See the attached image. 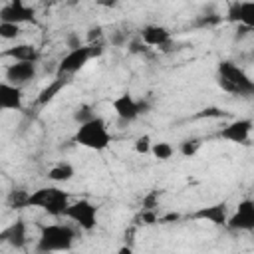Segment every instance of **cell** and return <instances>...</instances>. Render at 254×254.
I'll return each mask as SVG.
<instances>
[{"instance_id":"1","label":"cell","mask_w":254,"mask_h":254,"mask_svg":"<svg viewBox=\"0 0 254 254\" xmlns=\"http://www.w3.org/2000/svg\"><path fill=\"white\" fill-rule=\"evenodd\" d=\"M79 228L73 222H50L40 226L36 240L38 252H67L77 240Z\"/></svg>"},{"instance_id":"2","label":"cell","mask_w":254,"mask_h":254,"mask_svg":"<svg viewBox=\"0 0 254 254\" xmlns=\"http://www.w3.org/2000/svg\"><path fill=\"white\" fill-rule=\"evenodd\" d=\"M216 83L222 91L234 95V97H254V79L246 73L244 67L238 64L224 60L216 65Z\"/></svg>"},{"instance_id":"3","label":"cell","mask_w":254,"mask_h":254,"mask_svg":"<svg viewBox=\"0 0 254 254\" xmlns=\"http://www.w3.org/2000/svg\"><path fill=\"white\" fill-rule=\"evenodd\" d=\"M71 202L69 192H65L64 189H60L58 185H48V187H38L36 190L28 192V206L30 208H40L46 214L60 218L65 216V210Z\"/></svg>"},{"instance_id":"4","label":"cell","mask_w":254,"mask_h":254,"mask_svg":"<svg viewBox=\"0 0 254 254\" xmlns=\"http://www.w3.org/2000/svg\"><path fill=\"white\" fill-rule=\"evenodd\" d=\"M73 141L83 147V149H89V151H95V153H101L105 151L113 137H111V131L107 127V121L99 115H95L93 119L77 125L75 129V135H73Z\"/></svg>"},{"instance_id":"5","label":"cell","mask_w":254,"mask_h":254,"mask_svg":"<svg viewBox=\"0 0 254 254\" xmlns=\"http://www.w3.org/2000/svg\"><path fill=\"white\" fill-rule=\"evenodd\" d=\"M101 52H103V44H101V40H99V42H91V44L85 42V44L79 46V48L67 50V52L62 56V60L58 62V65H56V73H54V75L67 77V79H69V77L75 75L79 69H83L91 58L99 56Z\"/></svg>"},{"instance_id":"6","label":"cell","mask_w":254,"mask_h":254,"mask_svg":"<svg viewBox=\"0 0 254 254\" xmlns=\"http://www.w3.org/2000/svg\"><path fill=\"white\" fill-rule=\"evenodd\" d=\"M64 218L73 222L79 230L91 232V230H95V226L99 222V206L93 204L89 198H77V200L69 202Z\"/></svg>"},{"instance_id":"7","label":"cell","mask_w":254,"mask_h":254,"mask_svg":"<svg viewBox=\"0 0 254 254\" xmlns=\"http://www.w3.org/2000/svg\"><path fill=\"white\" fill-rule=\"evenodd\" d=\"M111 107L121 123H133L135 119H139V115L145 113L147 103H143V99H137L131 91H123L111 99Z\"/></svg>"},{"instance_id":"8","label":"cell","mask_w":254,"mask_h":254,"mask_svg":"<svg viewBox=\"0 0 254 254\" xmlns=\"http://www.w3.org/2000/svg\"><path fill=\"white\" fill-rule=\"evenodd\" d=\"M252 131H254V121L250 117H236L226 125H222V129L218 131V139L234 145H246Z\"/></svg>"},{"instance_id":"9","label":"cell","mask_w":254,"mask_h":254,"mask_svg":"<svg viewBox=\"0 0 254 254\" xmlns=\"http://www.w3.org/2000/svg\"><path fill=\"white\" fill-rule=\"evenodd\" d=\"M226 228L234 232H254V198H244L236 204L228 216Z\"/></svg>"},{"instance_id":"10","label":"cell","mask_w":254,"mask_h":254,"mask_svg":"<svg viewBox=\"0 0 254 254\" xmlns=\"http://www.w3.org/2000/svg\"><path fill=\"white\" fill-rule=\"evenodd\" d=\"M36 20V10L28 6L24 0H8L0 8V22H14V24H28Z\"/></svg>"},{"instance_id":"11","label":"cell","mask_w":254,"mask_h":254,"mask_svg":"<svg viewBox=\"0 0 254 254\" xmlns=\"http://www.w3.org/2000/svg\"><path fill=\"white\" fill-rule=\"evenodd\" d=\"M38 77V64L36 62H14L4 67V79L16 85H26Z\"/></svg>"},{"instance_id":"12","label":"cell","mask_w":254,"mask_h":254,"mask_svg":"<svg viewBox=\"0 0 254 254\" xmlns=\"http://www.w3.org/2000/svg\"><path fill=\"white\" fill-rule=\"evenodd\" d=\"M228 216H230V208L226 202H214L208 206H200L198 210H194L190 214V218L200 220V222H208L214 226H226Z\"/></svg>"},{"instance_id":"13","label":"cell","mask_w":254,"mask_h":254,"mask_svg":"<svg viewBox=\"0 0 254 254\" xmlns=\"http://www.w3.org/2000/svg\"><path fill=\"white\" fill-rule=\"evenodd\" d=\"M0 242L16 248V250H22L28 242V224L24 218H16L14 222H10L2 232H0Z\"/></svg>"},{"instance_id":"14","label":"cell","mask_w":254,"mask_h":254,"mask_svg":"<svg viewBox=\"0 0 254 254\" xmlns=\"http://www.w3.org/2000/svg\"><path fill=\"white\" fill-rule=\"evenodd\" d=\"M139 38L143 40V44H147L149 48H167L173 40V34L167 26L161 24H147L141 28Z\"/></svg>"},{"instance_id":"15","label":"cell","mask_w":254,"mask_h":254,"mask_svg":"<svg viewBox=\"0 0 254 254\" xmlns=\"http://www.w3.org/2000/svg\"><path fill=\"white\" fill-rule=\"evenodd\" d=\"M24 107V91L22 85L0 81V109L4 111H20Z\"/></svg>"},{"instance_id":"16","label":"cell","mask_w":254,"mask_h":254,"mask_svg":"<svg viewBox=\"0 0 254 254\" xmlns=\"http://www.w3.org/2000/svg\"><path fill=\"white\" fill-rule=\"evenodd\" d=\"M228 20L246 30H254V0H236L228 8Z\"/></svg>"},{"instance_id":"17","label":"cell","mask_w":254,"mask_h":254,"mask_svg":"<svg viewBox=\"0 0 254 254\" xmlns=\"http://www.w3.org/2000/svg\"><path fill=\"white\" fill-rule=\"evenodd\" d=\"M4 58H10L14 62H40L42 60V52L34 46V44H28V42H22V44H14L10 48H6L2 52Z\"/></svg>"},{"instance_id":"18","label":"cell","mask_w":254,"mask_h":254,"mask_svg":"<svg viewBox=\"0 0 254 254\" xmlns=\"http://www.w3.org/2000/svg\"><path fill=\"white\" fill-rule=\"evenodd\" d=\"M48 181L54 183V185H64V183H69L73 177H75V167L67 161H60L56 165H52L48 169Z\"/></svg>"},{"instance_id":"19","label":"cell","mask_w":254,"mask_h":254,"mask_svg":"<svg viewBox=\"0 0 254 254\" xmlns=\"http://www.w3.org/2000/svg\"><path fill=\"white\" fill-rule=\"evenodd\" d=\"M67 77H60V75H54V79L40 91V95H38V99H36V103L38 105H48L56 95H60V91L67 85Z\"/></svg>"},{"instance_id":"20","label":"cell","mask_w":254,"mask_h":254,"mask_svg":"<svg viewBox=\"0 0 254 254\" xmlns=\"http://www.w3.org/2000/svg\"><path fill=\"white\" fill-rule=\"evenodd\" d=\"M151 155H153L157 161H169V159H173V155H175V147H173L169 141H153Z\"/></svg>"},{"instance_id":"21","label":"cell","mask_w":254,"mask_h":254,"mask_svg":"<svg viewBox=\"0 0 254 254\" xmlns=\"http://www.w3.org/2000/svg\"><path fill=\"white\" fill-rule=\"evenodd\" d=\"M20 34H22V26H20V24H14V22H0V38H2V40L12 42V40H16Z\"/></svg>"},{"instance_id":"22","label":"cell","mask_w":254,"mask_h":254,"mask_svg":"<svg viewBox=\"0 0 254 254\" xmlns=\"http://www.w3.org/2000/svg\"><path fill=\"white\" fill-rule=\"evenodd\" d=\"M95 115H97L95 109H93L91 105H87V103H81V105H77V107L73 109V121H75L77 125H81V123L93 119Z\"/></svg>"},{"instance_id":"23","label":"cell","mask_w":254,"mask_h":254,"mask_svg":"<svg viewBox=\"0 0 254 254\" xmlns=\"http://www.w3.org/2000/svg\"><path fill=\"white\" fill-rule=\"evenodd\" d=\"M151 147H153V139H151V135H147V133L139 135V137L133 141V149H135V153H139V155H151Z\"/></svg>"},{"instance_id":"24","label":"cell","mask_w":254,"mask_h":254,"mask_svg":"<svg viewBox=\"0 0 254 254\" xmlns=\"http://www.w3.org/2000/svg\"><path fill=\"white\" fill-rule=\"evenodd\" d=\"M198 149H200V141L198 139H185L179 145V153L183 157H194L198 153Z\"/></svg>"},{"instance_id":"25","label":"cell","mask_w":254,"mask_h":254,"mask_svg":"<svg viewBox=\"0 0 254 254\" xmlns=\"http://www.w3.org/2000/svg\"><path fill=\"white\" fill-rule=\"evenodd\" d=\"M64 44H65V48H67V50H73V48L83 46L85 42L81 40V36H79L77 32H67V34H65V38H64Z\"/></svg>"},{"instance_id":"26","label":"cell","mask_w":254,"mask_h":254,"mask_svg":"<svg viewBox=\"0 0 254 254\" xmlns=\"http://www.w3.org/2000/svg\"><path fill=\"white\" fill-rule=\"evenodd\" d=\"M109 42H111V46H115V48L127 46V34L121 32V30H117V32H113V34L109 36Z\"/></svg>"},{"instance_id":"27","label":"cell","mask_w":254,"mask_h":254,"mask_svg":"<svg viewBox=\"0 0 254 254\" xmlns=\"http://www.w3.org/2000/svg\"><path fill=\"white\" fill-rule=\"evenodd\" d=\"M101 36H103V28H101V26H93V28H89V30H87V44H91V42H99Z\"/></svg>"},{"instance_id":"28","label":"cell","mask_w":254,"mask_h":254,"mask_svg":"<svg viewBox=\"0 0 254 254\" xmlns=\"http://www.w3.org/2000/svg\"><path fill=\"white\" fill-rule=\"evenodd\" d=\"M97 6H103V8H115L119 4V0H95Z\"/></svg>"}]
</instances>
